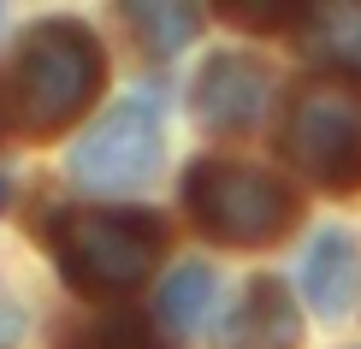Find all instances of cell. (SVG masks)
Segmentation results:
<instances>
[{
    "instance_id": "cell-1",
    "label": "cell",
    "mask_w": 361,
    "mask_h": 349,
    "mask_svg": "<svg viewBox=\"0 0 361 349\" xmlns=\"http://www.w3.org/2000/svg\"><path fill=\"white\" fill-rule=\"evenodd\" d=\"M160 243L166 231L142 207H66L54 219V261L83 296L137 290L160 261Z\"/></svg>"
},
{
    "instance_id": "cell-2",
    "label": "cell",
    "mask_w": 361,
    "mask_h": 349,
    "mask_svg": "<svg viewBox=\"0 0 361 349\" xmlns=\"http://www.w3.org/2000/svg\"><path fill=\"white\" fill-rule=\"evenodd\" d=\"M101 42L78 18L30 24L18 42V71H12V107L30 130H59L101 95Z\"/></svg>"
},
{
    "instance_id": "cell-3",
    "label": "cell",
    "mask_w": 361,
    "mask_h": 349,
    "mask_svg": "<svg viewBox=\"0 0 361 349\" xmlns=\"http://www.w3.org/2000/svg\"><path fill=\"white\" fill-rule=\"evenodd\" d=\"M184 202L195 225L231 249H261L296 219V195L249 160H195L184 178Z\"/></svg>"
},
{
    "instance_id": "cell-4",
    "label": "cell",
    "mask_w": 361,
    "mask_h": 349,
    "mask_svg": "<svg viewBox=\"0 0 361 349\" xmlns=\"http://www.w3.org/2000/svg\"><path fill=\"white\" fill-rule=\"evenodd\" d=\"M284 154L326 190H361V89L343 78L302 83L284 118Z\"/></svg>"
},
{
    "instance_id": "cell-5",
    "label": "cell",
    "mask_w": 361,
    "mask_h": 349,
    "mask_svg": "<svg viewBox=\"0 0 361 349\" xmlns=\"http://www.w3.org/2000/svg\"><path fill=\"white\" fill-rule=\"evenodd\" d=\"M166 154V118L154 95H125L95 118L71 148V178L89 190H137L160 172Z\"/></svg>"
},
{
    "instance_id": "cell-6",
    "label": "cell",
    "mask_w": 361,
    "mask_h": 349,
    "mask_svg": "<svg viewBox=\"0 0 361 349\" xmlns=\"http://www.w3.org/2000/svg\"><path fill=\"white\" fill-rule=\"evenodd\" d=\"M267 95H273V71L255 54H214L195 78V113L207 130H225V136L261 125Z\"/></svg>"
},
{
    "instance_id": "cell-7",
    "label": "cell",
    "mask_w": 361,
    "mask_h": 349,
    "mask_svg": "<svg viewBox=\"0 0 361 349\" xmlns=\"http://www.w3.org/2000/svg\"><path fill=\"white\" fill-rule=\"evenodd\" d=\"M296 343H302V314H296L290 290L279 278H255L237 314L225 320L219 349H296Z\"/></svg>"
},
{
    "instance_id": "cell-8",
    "label": "cell",
    "mask_w": 361,
    "mask_h": 349,
    "mask_svg": "<svg viewBox=\"0 0 361 349\" xmlns=\"http://www.w3.org/2000/svg\"><path fill=\"white\" fill-rule=\"evenodd\" d=\"M302 296L320 320H343L355 296V243L350 231H320L302 255Z\"/></svg>"
},
{
    "instance_id": "cell-9",
    "label": "cell",
    "mask_w": 361,
    "mask_h": 349,
    "mask_svg": "<svg viewBox=\"0 0 361 349\" xmlns=\"http://www.w3.org/2000/svg\"><path fill=\"white\" fill-rule=\"evenodd\" d=\"M302 42L314 59H326L343 78H361V6H320L308 12Z\"/></svg>"
},
{
    "instance_id": "cell-10",
    "label": "cell",
    "mask_w": 361,
    "mask_h": 349,
    "mask_svg": "<svg viewBox=\"0 0 361 349\" xmlns=\"http://www.w3.org/2000/svg\"><path fill=\"white\" fill-rule=\"evenodd\" d=\"M214 296H219V278L207 261H184L166 272V284H160V320L172 331H195L207 326V314H214Z\"/></svg>"
},
{
    "instance_id": "cell-11",
    "label": "cell",
    "mask_w": 361,
    "mask_h": 349,
    "mask_svg": "<svg viewBox=\"0 0 361 349\" xmlns=\"http://www.w3.org/2000/svg\"><path fill=\"white\" fill-rule=\"evenodd\" d=\"M130 30H137V42L148 54H178L184 42L202 36V12L195 6H154V0H130L125 6Z\"/></svg>"
},
{
    "instance_id": "cell-12",
    "label": "cell",
    "mask_w": 361,
    "mask_h": 349,
    "mask_svg": "<svg viewBox=\"0 0 361 349\" xmlns=\"http://www.w3.org/2000/svg\"><path fill=\"white\" fill-rule=\"evenodd\" d=\"M71 349H166L148 331V320H137V314H113V320H101V326H89Z\"/></svg>"
},
{
    "instance_id": "cell-13",
    "label": "cell",
    "mask_w": 361,
    "mask_h": 349,
    "mask_svg": "<svg viewBox=\"0 0 361 349\" xmlns=\"http://www.w3.org/2000/svg\"><path fill=\"white\" fill-rule=\"evenodd\" d=\"M225 18L249 24V30H290V24H308V6H267V0H255V6H225Z\"/></svg>"
},
{
    "instance_id": "cell-14",
    "label": "cell",
    "mask_w": 361,
    "mask_h": 349,
    "mask_svg": "<svg viewBox=\"0 0 361 349\" xmlns=\"http://www.w3.org/2000/svg\"><path fill=\"white\" fill-rule=\"evenodd\" d=\"M18 326H24L18 302H0V343H12V338H18Z\"/></svg>"
},
{
    "instance_id": "cell-15",
    "label": "cell",
    "mask_w": 361,
    "mask_h": 349,
    "mask_svg": "<svg viewBox=\"0 0 361 349\" xmlns=\"http://www.w3.org/2000/svg\"><path fill=\"white\" fill-rule=\"evenodd\" d=\"M6 195H12V184H6V178H0V207H6Z\"/></svg>"
}]
</instances>
